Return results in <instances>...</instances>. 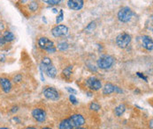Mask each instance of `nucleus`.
<instances>
[{
	"label": "nucleus",
	"instance_id": "obj_1",
	"mask_svg": "<svg viewBox=\"0 0 153 129\" xmlns=\"http://www.w3.org/2000/svg\"><path fill=\"white\" fill-rule=\"evenodd\" d=\"M114 62H115V59L113 56L109 55H103L98 58L97 63L99 69H108L114 64Z\"/></svg>",
	"mask_w": 153,
	"mask_h": 129
},
{
	"label": "nucleus",
	"instance_id": "obj_2",
	"mask_svg": "<svg viewBox=\"0 0 153 129\" xmlns=\"http://www.w3.org/2000/svg\"><path fill=\"white\" fill-rule=\"evenodd\" d=\"M38 46L42 49L45 50L50 54H53L57 51V48L54 45V42L48 39L47 37H41L38 40Z\"/></svg>",
	"mask_w": 153,
	"mask_h": 129
},
{
	"label": "nucleus",
	"instance_id": "obj_3",
	"mask_svg": "<svg viewBox=\"0 0 153 129\" xmlns=\"http://www.w3.org/2000/svg\"><path fill=\"white\" fill-rule=\"evenodd\" d=\"M133 16V11L130 7L128 6H124L120 9L118 11V18L121 22L127 23L128 22Z\"/></svg>",
	"mask_w": 153,
	"mask_h": 129
},
{
	"label": "nucleus",
	"instance_id": "obj_4",
	"mask_svg": "<svg viewBox=\"0 0 153 129\" xmlns=\"http://www.w3.org/2000/svg\"><path fill=\"white\" fill-rule=\"evenodd\" d=\"M131 35L127 33H121L116 37V43L119 47L126 48L131 42Z\"/></svg>",
	"mask_w": 153,
	"mask_h": 129
},
{
	"label": "nucleus",
	"instance_id": "obj_5",
	"mask_svg": "<svg viewBox=\"0 0 153 129\" xmlns=\"http://www.w3.org/2000/svg\"><path fill=\"white\" fill-rule=\"evenodd\" d=\"M43 93L44 97L49 100L56 101L59 99L58 91L53 87H45L43 91Z\"/></svg>",
	"mask_w": 153,
	"mask_h": 129
},
{
	"label": "nucleus",
	"instance_id": "obj_6",
	"mask_svg": "<svg viewBox=\"0 0 153 129\" xmlns=\"http://www.w3.org/2000/svg\"><path fill=\"white\" fill-rule=\"evenodd\" d=\"M51 33L54 37H63L68 33V27L65 25H57L51 30Z\"/></svg>",
	"mask_w": 153,
	"mask_h": 129
},
{
	"label": "nucleus",
	"instance_id": "obj_7",
	"mask_svg": "<svg viewBox=\"0 0 153 129\" xmlns=\"http://www.w3.org/2000/svg\"><path fill=\"white\" fill-rule=\"evenodd\" d=\"M87 86L91 91H98L102 88V83L96 77H90L86 80Z\"/></svg>",
	"mask_w": 153,
	"mask_h": 129
},
{
	"label": "nucleus",
	"instance_id": "obj_8",
	"mask_svg": "<svg viewBox=\"0 0 153 129\" xmlns=\"http://www.w3.org/2000/svg\"><path fill=\"white\" fill-rule=\"evenodd\" d=\"M32 116L38 122H43L46 120V113L43 109L41 108L34 109L32 112Z\"/></svg>",
	"mask_w": 153,
	"mask_h": 129
},
{
	"label": "nucleus",
	"instance_id": "obj_9",
	"mask_svg": "<svg viewBox=\"0 0 153 129\" xmlns=\"http://www.w3.org/2000/svg\"><path fill=\"white\" fill-rule=\"evenodd\" d=\"M70 120L74 128H80L85 124V119L82 114H73L70 117Z\"/></svg>",
	"mask_w": 153,
	"mask_h": 129
},
{
	"label": "nucleus",
	"instance_id": "obj_10",
	"mask_svg": "<svg viewBox=\"0 0 153 129\" xmlns=\"http://www.w3.org/2000/svg\"><path fill=\"white\" fill-rule=\"evenodd\" d=\"M84 5V1L82 0H69L67 1V6L74 11H80Z\"/></svg>",
	"mask_w": 153,
	"mask_h": 129
},
{
	"label": "nucleus",
	"instance_id": "obj_11",
	"mask_svg": "<svg viewBox=\"0 0 153 129\" xmlns=\"http://www.w3.org/2000/svg\"><path fill=\"white\" fill-rule=\"evenodd\" d=\"M142 43L144 48H146L148 51H152L153 49V41L152 38L149 35H144L142 36Z\"/></svg>",
	"mask_w": 153,
	"mask_h": 129
},
{
	"label": "nucleus",
	"instance_id": "obj_12",
	"mask_svg": "<svg viewBox=\"0 0 153 129\" xmlns=\"http://www.w3.org/2000/svg\"><path fill=\"white\" fill-rule=\"evenodd\" d=\"M0 85L2 87V90L5 93L10 92L12 90V83L6 77H0Z\"/></svg>",
	"mask_w": 153,
	"mask_h": 129
},
{
	"label": "nucleus",
	"instance_id": "obj_13",
	"mask_svg": "<svg viewBox=\"0 0 153 129\" xmlns=\"http://www.w3.org/2000/svg\"><path fill=\"white\" fill-rule=\"evenodd\" d=\"M44 69V71L46 72L47 76L50 77L51 78L56 77V76H57V74H58L57 69H56V67L53 66V65H51V66H49V67H47V68H45V69Z\"/></svg>",
	"mask_w": 153,
	"mask_h": 129
},
{
	"label": "nucleus",
	"instance_id": "obj_14",
	"mask_svg": "<svg viewBox=\"0 0 153 129\" xmlns=\"http://www.w3.org/2000/svg\"><path fill=\"white\" fill-rule=\"evenodd\" d=\"M59 129H74V127L72 123V121L70 120V119H66V120H63L60 123H59V126H58Z\"/></svg>",
	"mask_w": 153,
	"mask_h": 129
},
{
	"label": "nucleus",
	"instance_id": "obj_15",
	"mask_svg": "<svg viewBox=\"0 0 153 129\" xmlns=\"http://www.w3.org/2000/svg\"><path fill=\"white\" fill-rule=\"evenodd\" d=\"M73 69H74V66L73 65H69L67 66L66 68H65L62 71V77L65 78V79H70L72 74H73Z\"/></svg>",
	"mask_w": 153,
	"mask_h": 129
},
{
	"label": "nucleus",
	"instance_id": "obj_16",
	"mask_svg": "<svg viewBox=\"0 0 153 129\" xmlns=\"http://www.w3.org/2000/svg\"><path fill=\"white\" fill-rule=\"evenodd\" d=\"M114 87L115 85H113L111 83H107L105 84L104 88H103V94L104 95H109L114 92Z\"/></svg>",
	"mask_w": 153,
	"mask_h": 129
},
{
	"label": "nucleus",
	"instance_id": "obj_17",
	"mask_svg": "<svg viewBox=\"0 0 153 129\" xmlns=\"http://www.w3.org/2000/svg\"><path fill=\"white\" fill-rule=\"evenodd\" d=\"M126 111V106L124 104H121V105H119L115 109H114V113L116 116L118 117H121Z\"/></svg>",
	"mask_w": 153,
	"mask_h": 129
},
{
	"label": "nucleus",
	"instance_id": "obj_18",
	"mask_svg": "<svg viewBox=\"0 0 153 129\" xmlns=\"http://www.w3.org/2000/svg\"><path fill=\"white\" fill-rule=\"evenodd\" d=\"M3 38L4 39V40H5L6 42H11V41H12V40L15 39L14 34H13L12 32H10V31H5V32L4 33Z\"/></svg>",
	"mask_w": 153,
	"mask_h": 129
},
{
	"label": "nucleus",
	"instance_id": "obj_19",
	"mask_svg": "<svg viewBox=\"0 0 153 129\" xmlns=\"http://www.w3.org/2000/svg\"><path fill=\"white\" fill-rule=\"evenodd\" d=\"M51 65H52V62H51V59L50 57L45 56V57H43V58L42 59L41 68L45 69V68H47V67H49V66H51Z\"/></svg>",
	"mask_w": 153,
	"mask_h": 129
},
{
	"label": "nucleus",
	"instance_id": "obj_20",
	"mask_svg": "<svg viewBox=\"0 0 153 129\" xmlns=\"http://www.w3.org/2000/svg\"><path fill=\"white\" fill-rule=\"evenodd\" d=\"M68 47H69V44H68L67 42L62 41V42H59V43L58 44V46H57L56 48L58 49L59 51L64 52V51H66V50L68 49Z\"/></svg>",
	"mask_w": 153,
	"mask_h": 129
},
{
	"label": "nucleus",
	"instance_id": "obj_21",
	"mask_svg": "<svg viewBox=\"0 0 153 129\" xmlns=\"http://www.w3.org/2000/svg\"><path fill=\"white\" fill-rule=\"evenodd\" d=\"M28 8L31 11H36L39 8V4L35 1H32L28 4Z\"/></svg>",
	"mask_w": 153,
	"mask_h": 129
},
{
	"label": "nucleus",
	"instance_id": "obj_22",
	"mask_svg": "<svg viewBox=\"0 0 153 129\" xmlns=\"http://www.w3.org/2000/svg\"><path fill=\"white\" fill-rule=\"evenodd\" d=\"M96 26H97L96 22H95V21H92V22H90V23L87 26V27H86L85 30H86L88 33H91V32H93V30L96 28Z\"/></svg>",
	"mask_w": 153,
	"mask_h": 129
},
{
	"label": "nucleus",
	"instance_id": "obj_23",
	"mask_svg": "<svg viewBox=\"0 0 153 129\" xmlns=\"http://www.w3.org/2000/svg\"><path fill=\"white\" fill-rule=\"evenodd\" d=\"M89 109L92 110V111H99L101 109V106L99 104H97V102H92L90 105H89Z\"/></svg>",
	"mask_w": 153,
	"mask_h": 129
},
{
	"label": "nucleus",
	"instance_id": "obj_24",
	"mask_svg": "<svg viewBox=\"0 0 153 129\" xmlns=\"http://www.w3.org/2000/svg\"><path fill=\"white\" fill-rule=\"evenodd\" d=\"M64 19V12H63V10H59V13L58 15L57 16V18H56V23L59 25V23Z\"/></svg>",
	"mask_w": 153,
	"mask_h": 129
},
{
	"label": "nucleus",
	"instance_id": "obj_25",
	"mask_svg": "<svg viewBox=\"0 0 153 129\" xmlns=\"http://www.w3.org/2000/svg\"><path fill=\"white\" fill-rule=\"evenodd\" d=\"M60 2L61 1H59V0H45L44 1V3H46V4H60Z\"/></svg>",
	"mask_w": 153,
	"mask_h": 129
},
{
	"label": "nucleus",
	"instance_id": "obj_26",
	"mask_svg": "<svg viewBox=\"0 0 153 129\" xmlns=\"http://www.w3.org/2000/svg\"><path fill=\"white\" fill-rule=\"evenodd\" d=\"M69 100L71 101V103L73 105H77L78 104V100H77V99L75 98L74 95H70L69 96Z\"/></svg>",
	"mask_w": 153,
	"mask_h": 129
},
{
	"label": "nucleus",
	"instance_id": "obj_27",
	"mask_svg": "<svg viewBox=\"0 0 153 129\" xmlns=\"http://www.w3.org/2000/svg\"><path fill=\"white\" fill-rule=\"evenodd\" d=\"M21 80H22V76H21L20 74L16 75V76L13 77V82H14V83H19Z\"/></svg>",
	"mask_w": 153,
	"mask_h": 129
},
{
	"label": "nucleus",
	"instance_id": "obj_28",
	"mask_svg": "<svg viewBox=\"0 0 153 129\" xmlns=\"http://www.w3.org/2000/svg\"><path fill=\"white\" fill-rule=\"evenodd\" d=\"M66 91H67L71 95H75V94L77 93V91L74 90V89H73V88H71V87H66Z\"/></svg>",
	"mask_w": 153,
	"mask_h": 129
},
{
	"label": "nucleus",
	"instance_id": "obj_29",
	"mask_svg": "<svg viewBox=\"0 0 153 129\" xmlns=\"http://www.w3.org/2000/svg\"><path fill=\"white\" fill-rule=\"evenodd\" d=\"M114 92H118V93H122L123 91H122V90L120 88V87H118V86H115L114 87Z\"/></svg>",
	"mask_w": 153,
	"mask_h": 129
},
{
	"label": "nucleus",
	"instance_id": "obj_30",
	"mask_svg": "<svg viewBox=\"0 0 153 129\" xmlns=\"http://www.w3.org/2000/svg\"><path fill=\"white\" fill-rule=\"evenodd\" d=\"M136 75H137V76H138L139 77H141V78H144V80H145V81L147 82V78H146V77H144V76L143 74H142V73H140V72H137V73H136Z\"/></svg>",
	"mask_w": 153,
	"mask_h": 129
},
{
	"label": "nucleus",
	"instance_id": "obj_31",
	"mask_svg": "<svg viewBox=\"0 0 153 129\" xmlns=\"http://www.w3.org/2000/svg\"><path fill=\"white\" fill-rule=\"evenodd\" d=\"M5 43H6V41L4 40V39L3 38V36L0 37V46H4Z\"/></svg>",
	"mask_w": 153,
	"mask_h": 129
},
{
	"label": "nucleus",
	"instance_id": "obj_32",
	"mask_svg": "<svg viewBox=\"0 0 153 129\" xmlns=\"http://www.w3.org/2000/svg\"><path fill=\"white\" fill-rule=\"evenodd\" d=\"M4 25L2 22H0V31L1 30H4Z\"/></svg>",
	"mask_w": 153,
	"mask_h": 129
},
{
	"label": "nucleus",
	"instance_id": "obj_33",
	"mask_svg": "<svg viewBox=\"0 0 153 129\" xmlns=\"http://www.w3.org/2000/svg\"><path fill=\"white\" fill-rule=\"evenodd\" d=\"M18 111V107L16 106V107H13L12 108V113H16Z\"/></svg>",
	"mask_w": 153,
	"mask_h": 129
},
{
	"label": "nucleus",
	"instance_id": "obj_34",
	"mask_svg": "<svg viewBox=\"0 0 153 129\" xmlns=\"http://www.w3.org/2000/svg\"><path fill=\"white\" fill-rule=\"evenodd\" d=\"M52 11H53L54 13H58V11L56 8H53V9H52Z\"/></svg>",
	"mask_w": 153,
	"mask_h": 129
},
{
	"label": "nucleus",
	"instance_id": "obj_35",
	"mask_svg": "<svg viewBox=\"0 0 153 129\" xmlns=\"http://www.w3.org/2000/svg\"><path fill=\"white\" fill-rule=\"evenodd\" d=\"M43 21H44L45 24L47 23V21H46V19H45V17H43Z\"/></svg>",
	"mask_w": 153,
	"mask_h": 129
},
{
	"label": "nucleus",
	"instance_id": "obj_36",
	"mask_svg": "<svg viewBox=\"0 0 153 129\" xmlns=\"http://www.w3.org/2000/svg\"><path fill=\"white\" fill-rule=\"evenodd\" d=\"M150 126H151V129H152V120H151V123H150Z\"/></svg>",
	"mask_w": 153,
	"mask_h": 129
},
{
	"label": "nucleus",
	"instance_id": "obj_37",
	"mask_svg": "<svg viewBox=\"0 0 153 129\" xmlns=\"http://www.w3.org/2000/svg\"><path fill=\"white\" fill-rule=\"evenodd\" d=\"M26 129H36L35 128H34V127H29V128H27Z\"/></svg>",
	"mask_w": 153,
	"mask_h": 129
},
{
	"label": "nucleus",
	"instance_id": "obj_38",
	"mask_svg": "<svg viewBox=\"0 0 153 129\" xmlns=\"http://www.w3.org/2000/svg\"><path fill=\"white\" fill-rule=\"evenodd\" d=\"M76 129H86V128H82V127H80V128H76Z\"/></svg>",
	"mask_w": 153,
	"mask_h": 129
},
{
	"label": "nucleus",
	"instance_id": "obj_39",
	"mask_svg": "<svg viewBox=\"0 0 153 129\" xmlns=\"http://www.w3.org/2000/svg\"><path fill=\"white\" fill-rule=\"evenodd\" d=\"M42 129H51V128H47V127H46V128H42Z\"/></svg>",
	"mask_w": 153,
	"mask_h": 129
},
{
	"label": "nucleus",
	"instance_id": "obj_40",
	"mask_svg": "<svg viewBox=\"0 0 153 129\" xmlns=\"http://www.w3.org/2000/svg\"><path fill=\"white\" fill-rule=\"evenodd\" d=\"M0 129H9V128H0Z\"/></svg>",
	"mask_w": 153,
	"mask_h": 129
}]
</instances>
